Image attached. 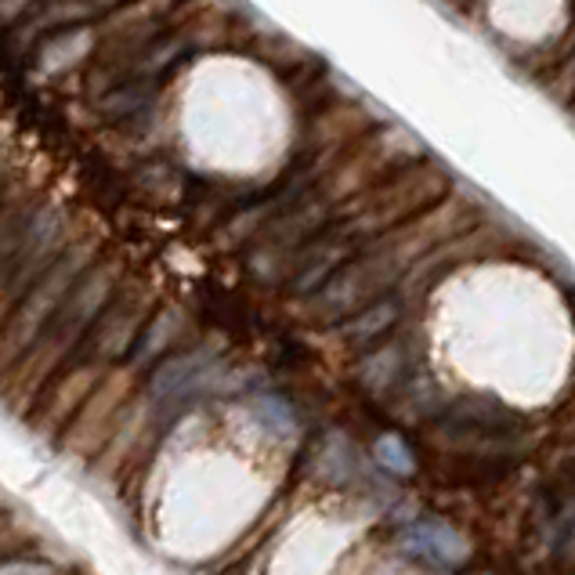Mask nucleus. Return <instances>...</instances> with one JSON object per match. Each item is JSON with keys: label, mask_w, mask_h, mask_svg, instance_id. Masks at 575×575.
<instances>
[{"label": "nucleus", "mask_w": 575, "mask_h": 575, "mask_svg": "<svg viewBox=\"0 0 575 575\" xmlns=\"http://www.w3.org/2000/svg\"><path fill=\"white\" fill-rule=\"evenodd\" d=\"M409 550H413V554L427 557L438 568L456 565V561L463 557L460 535L452 529H446V525H416V529L409 532Z\"/></svg>", "instance_id": "nucleus-1"}]
</instances>
